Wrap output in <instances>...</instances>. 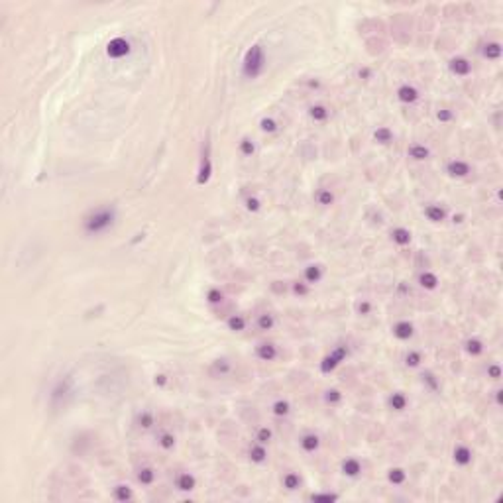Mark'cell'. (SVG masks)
Returning <instances> with one entry per match:
<instances>
[{
  "label": "cell",
  "mask_w": 503,
  "mask_h": 503,
  "mask_svg": "<svg viewBox=\"0 0 503 503\" xmlns=\"http://www.w3.org/2000/svg\"><path fill=\"white\" fill-rule=\"evenodd\" d=\"M116 218H118V212H116L114 206L110 205H102L96 206V208H91L85 218H83V232L87 236H100V234H106L108 230L114 228Z\"/></svg>",
  "instance_id": "6da1fadb"
},
{
  "label": "cell",
  "mask_w": 503,
  "mask_h": 503,
  "mask_svg": "<svg viewBox=\"0 0 503 503\" xmlns=\"http://www.w3.org/2000/svg\"><path fill=\"white\" fill-rule=\"evenodd\" d=\"M266 69V51L262 46H252L242 61V75L246 79H258Z\"/></svg>",
  "instance_id": "7a4b0ae2"
},
{
  "label": "cell",
  "mask_w": 503,
  "mask_h": 503,
  "mask_svg": "<svg viewBox=\"0 0 503 503\" xmlns=\"http://www.w3.org/2000/svg\"><path fill=\"white\" fill-rule=\"evenodd\" d=\"M346 354H348V350H346L344 346L334 348L328 356H324V358H322V362H320V371H322V373H330V371H334V369H336V367L344 362Z\"/></svg>",
  "instance_id": "3957f363"
},
{
  "label": "cell",
  "mask_w": 503,
  "mask_h": 503,
  "mask_svg": "<svg viewBox=\"0 0 503 503\" xmlns=\"http://www.w3.org/2000/svg\"><path fill=\"white\" fill-rule=\"evenodd\" d=\"M446 173L452 177V179H464V177H468L470 173H472V165L468 163V161L464 160H450L446 163Z\"/></svg>",
  "instance_id": "277c9868"
},
{
  "label": "cell",
  "mask_w": 503,
  "mask_h": 503,
  "mask_svg": "<svg viewBox=\"0 0 503 503\" xmlns=\"http://www.w3.org/2000/svg\"><path fill=\"white\" fill-rule=\"evenodd\" d=\"M128 53H130V42L124 40V38H114L106 46V55L112 57V59H122Z\"/></svg>",
  "instance_id": "5b68a950"
},
{
  "label": "cell",
  "mask_w": 503,
  "mask_h": 503,
  "mask_svg": "<svg viewBox=\"0 0 503 503\" xmlns=\"http://www.w3.org/2000/svg\"><path fill=\"white\" fill-rule=\"evenodd\" d=\"M452 460H454V464L460 466V468H468V466L474 462V452H472L470 446L458 444V446H454V450H452Z\"/></svg>",
  "instance_id": "8992f818"
},
{
  "label": "cell",
  "mask_w": 503,
  "mask_h": 503,
  "mask_svg": "<svg viewBox=\"0 0 503 503\" xmlns=\"http://www.w3.org/2000/svg\"><path fill=\"white\" fill-rule=\"evenodd\" d=\"M391 332H393V336L399 342H407V340H411L413 334H415V326H413V322H409V320H397L393 324Z\"/></svg>",
  "instance_id": "52a82bcc"
},
{
  "label": "cell",
  "mask_w": 503,
  "mask_h": 503,
  "mask_svg": "<svg viewBox=\"0 0 503 503\" xmlns=\"http://www.w3.org/2000/svg\"><path fill=\"white\" fill-rule=\"evenodd\" d=\"M362 470H364V466L356 456H348L340 462V472L346 478H358L362 474Z\"/></svg>",
  "instance_id": "ba28073f"
},
{
  "label": "cell",
  "mask_w": 503,
  "mask_h": 503,
  "mask_svg": "<svg viewBox=\"0 0 503 503\" xmlns=\"http://www.w3.org/2000/svg\"><path fill=\"white\" fill-rule=\"evenodd\" d=\"M448 69H450V73L456 75V77H468V75L472 73V63H470L466 57L458 55V57H452V59L448 61Z\"/></svg>",
  "instance_id": "9c48e42d"
},
{
  "label": "cell",
  "mask_w": 503,
  "mask_h": 503,
  "mask_svg": "<svg viewBox=\"0 0 503 503\" xmlns=\"http://www.w3.org/2000/svg\"><path fill=\"white\" fill-rule=\"evenodd\" d=\"M256 356L262 362H274L279 356V348L274 342H260L256 346Z\"/></svg>",
  "instance_id": "30bf717a"
},
{
  "label": "cell",
  "mask_w": 503,
  "mask_h": 503,
  "mask_svg": "<svg viewBox=\"0 0 503 503\" xmlns=\"http://www.w3.org/2000/svg\"><path fill=\"white\" fill-rule=\"evenodd\" d=\"M419 96H421L419 89L413 87V85H409V83H403V85L397 89V100L403 102V104H415V102L419 100Z\"/></svg>",
  "instance_id": "8fae6325"
},
{
  "label": "cell",
  "mask_w": 503,
  "mask_h": 503,
  "mask_svg": "<svg viewBox=\"0 0 503 503\" xmlns=\"http://www.w3.org/2000/svg\"><path fill=\"white\" fill-rule=\"evenodd\" d=\"M299 446L305 454H315L320 448V438L317 433H305L299 438Z\"/></svg>",
  "instance_id": "7c38bea8"
},
{
  "label": "cell",
  "mask_w": 503,
  "mask_h": 503,
  "mask_svg": "<svg viewBox=\"0 0 503 503\" xmlns=\"http://www.w3.org/2000/svg\"><path fill=\"white\" fill-rule=\"evenodd\" d=\"M322 277H324V268H322L320 264H309V266L303 270V281L309 283V285L319 283Z\"/></svg>",
  "instance_id": "4fadbf2b"
},
{
  "label": "cell",
  "mask_w": 503,
  "mask_h": 503,
  "mask_svg": "<svg viewBox=\"0 0 503 503\" xmlns=\"http://www.w3.org/2000/svg\"><path fill=\"white\" fill-rule=\"evenodd\" d=\"M423 214H425L427 220L433 222V224H438V222L446 220V210H444V206L436 205V203H431V205L425 206V208H423Z\"/></svg>",
  "instance_id": "5bb4252c"
},
{
  "label": "cell",
  "mask_w": 503,
  "mask_h": 503,
  "mask_svg": "<svg viewBox=\"0 0 503 503\" xmlns=\"http://www.w3.org/2000/svg\"><path fill=\"white\" fill-rule=\"evenodd\" d=\"M388 405H389V409L401 413L409 407V397H407L403 391H393V393H389Z\"/></svg>",
  "instance_id": "9a60e30c"
},
{
  "label": "cell",
  "mask_w": 503,
  "mask_h": 503,
  "mask_svg": "<svg viewBox=\"0 0 503 503\" xmlns=\"http://www.w3.org/2000/svg\"><path fill=\"white\" fill-rule=\"evenodd\" d=\"M413 240V234L409 228H405V226H397V228L391 230V242L395 244V246H399V248H405V246H409Z\"/></svg>",
  "instance_id": "2e32d148"
},
{
  "label": "cell",
  "mask_w": 503,
  "mask_h": 503,
  "mask_svg": "<svg viewBox=\"0 0 503 503\" xmlns=\"http://www.w3.org/2000/svg\"><path fill=\"white\" fill-rule=\"evenodd\" d=\"M175 487H177L179 491H193V489L197 487V478H195V474H191V472H181V474L175 478Z\"/></svg>",
  "instance_id": "e0dca14e"
},
{
  "label": "cell",
  "mask_w": 503,
  "mask_h": 503,
  "mask_svg": "<svg viewBox=\"0 0 503 503\" xmlns=\"http://www.w3.org/2000/svg\"><path fill=\"white\" fill-rule=\"evenodd\" d=\"M501 44L499 42H487L481 46V57L487 61H497L501 57Z\"/></svg>",
  "instance_id": "ac0fdd59"
},
{
  "label": "cell",
  "mask_w": 503,
  "mask_h": 503,
  "mask_svg": "<svg viewBox=\"0 0 503 503\" xmlns=\"http://www.w3.org/2000/svg\"><path fill=\"white\" fill-rule=\"evenodd\" d=\"M407 156H409L413 161H425L431 158V150H429L425 144H411V146L407 148Z\"/></svg>",
  "instance_id": "d6986e66"
},
{
  "label": "cell",
  "mask_w": 503,
  "mask_h": 503,
  "mask_svg": "<svg viewBox=\"0 0 503 503\" xmlns=\"http://www.w3.org/2000/svg\"><path fill=\"white\" fill-rule=\"evenodd\" d=\"M419 285L423 289H427V291H435L440 285V279H438V275L435 272H423L419 275Z\"/></svg>",
  "instance_id": "ffe728a7"
},
{
  "label": "cell",
  "mask_w": 503,
  "mask_h": 503,
  "mask_svg": "<svg viewBox=\"0 0 503 503\" xmlns=\"http://www.w3.org/2000/svg\"><path fill=\"white\" fill-rule=\"evenodd\" d=\"M156 470L152 468V466H142V468H138L136 470V480L138 483H142V485H152L154 481H156Z\"/></svg>",
  "instance_id": "44dd1931"
},
{
  "label": "cell",
  "mask_w": 503,
  "mask_h": 503,
  "mask_svg": "<svg viewBox=\"0 0 503 503\" xmlns=\"http://www.w3.org/2000/svg\"><path fill=\"white\" fill-rule=\"evenodd\" d=\"M248 454H250V460L254 464H264V462H268V448H266V444H260V442L252 444Z\"/></svg>",
  "instance_id": "7402d4cb"
},
{
  "label": "cell",
  "mask_w": 503,
  "mask_h": 503,
  "mask_svg": "<svg viewBox=\"0 0 503 503\" xmlns=\"http://www.w3.org/2000/svg\"><path fill=\"white\" fill-rule=\"evenodd\" d=\"M464 350H466V354H468V356L478 358V356L483 354L485 346H483V342H481L480 338H468V340L464 342Z\"/></svg>",
  "instance_id": "603a6c76"
},
{
  "label": "cell",
  "mask_w": 503,
  "mask_h": 503,
  "mask_svg": "<svg viewBox=\"0 0 503 503\" xmlns=\"http://www.w3.org/2000/svg\"><path fill=\"white\" fill-rule=\"evenodd\" d=\"M112 497H114L116 501H130V499H134V491H132L130 485L118 483V485H114V489H112Z\"/></svg>",
  "instance_id": "cb8c5ba5"
},
{
  "label": "cell",
  "mask_w": 503,
  "mask_h": 503,
  "mask_svg": "<svg viewBox=\"0 0 503 503\" xmlns=\"http://www.w3.org/2000/svg\"><path fill=\"white\" fill-rule=\"evenodd\" d=\"M393 130L388 128V126H378L375 130H373V140L378 142V144H382V146H389L391 142H393Z\"/></svg>",
  "instance_id": "d4e9b609"
},
{
  "label": "cell",
  "mask_w": 503,
  "mask_h": 503,
  "mask_svg": "<svg viewBox=\"0 0 503 503\" xmlns=\"http://www.w3.org/2000/svg\"><path fill=\"white\" fill-rule=\"evenodd\" d=\"M309 116H311V120H315V122H326L328 120V116H330V110L324 106V104H313L311 108H309Z\"/></svg>",
  "instance_id": "484cf974"
},
{
  "label": "cell",
  "mask_w": 503,
  "mask_h": 503,
  "mask_svg": "<svg viewBox=\"0 0 503 503\" xmlns=\"http://www.w3.org/2000/svg\"><path fill=\"white\" fill-rule=\"evenodd\" d=\"M334 193L330 191V189H326V187H320L319 191L315 193V201H317V205L320 206H330L334 205Z\"/></svg>",
  "instance_id": "4316f807"
},
{
  "label": "cell",
  "mask_w": 503,
  "mask_h": 503,
  "mask_svg": "<svg viewBox=\"0 0 503 503\" xmlns=\"http://www.w3.org/2000/svg\"><path fill=\"white\" fill-rule=\"evenodd\" d=\"M281 483H283V487L287 489V491H295L301 487V476H299L297 472H287L283 478H281Z\"/></svg>",
  "instance_id": "83f0119b"
},
{
  "label": "cell",
  "mask_w": 503,
  "mask_h": 503,
  "mask_svg": "<svg viewBox=\"0 0 503 503\" xmlns=\"http://www.w3.org/2000/svg\"><path fill=\"white\" fill-rule=\"evenodd\" d=\"M256 326H258V330H262V332L274 330V328H275V317L272 315V313H262V315L258 317V322H256Z\"/></svg>",
  "instance_id": "f1b7e54d"
},
{
  "label": "cell",
  "mask_w": 503,
  "mask_h": 503,
  "mask_svg": "<svg viewBox=\"0 0 503 503\" xmlns=\"http://www.w3.org/2000/svg\"><path fill=\"white\" fill-rule=\"evenodd\" d=\"M226 326H228V330H232V332H242V330H246L248 320L244 319L242 315H230L228 320H226Z\"/></svg>",
  "instance_id": "f546056e"
},
{
  "label": "cell",
  "mask_w": 503,
  "mask_h": 503,
  "mask_svg": "<svg viewBox=\"0 0 503 503\" xmlns=\"http://www.w3.org/2000/svg\"><path fill=\"white\" fill-rule=\"evenodd\" d=\"M388 481L393 485H403L407 481V472L403 468H391L388 472Z\"/></svg>",
  "instance_id": "4dcf8cb0"
},
{
  "label": "cell",
  "mask_w": 503,
  "mask_h": 503,
  "mask_svg": "<svg viewBox=\"0 0 503 503\" xmlns=\"http://www.w3.org/2000/svg\"><path fill=\"white\" fill-rule=\"evenodd\" d=\"M272 413H274L275 417H287L291 413V403L287 399H277V401H274V405H272Z\"/></svg>",
  "instance_id": "1f68e13d"
},
{
  "label": "cell",
  "mask_w": 503,
  "mask_h": 503,
  "mask_svg": "<svg viewBox=\"0 0 503 503\" xmlns=\"http://www.w3.org/2000/svg\"><path fill=\"white\" fill-rule=\"evenodd\" d=\"M158 444H160V448L161 450H165V452H169V450H173L175 448V436H173V433H161L160 436H158Z\"/></svg>",
  "instance_id": "d6a6232c"
},
{
  "label": "cell",
  "mask_w": 503,
  "mask_h": 503,
  "mask_svg": "<svg viewBox=\"0 0 503 503\" xmlns=\"http://www.w3.org/2000/svg\"><path fill=\"white\" fill-rule=\"evenodd\" d=\"M260 130L266 132V134H275V132L279 130V124H277V120L272 118V116H264V118L260 120Z\"/></svg>",
  "instance_id": "836d02e7"
},
{
  "label": "cell",
  "mask_w": 503,
  "mask_h": 503,
  "mask_svg": "<svg viewBox=\"0 0 503 503\" xmlns=\"http://www.w3.org/2000/svg\"><path fill=\"white\" fill-rule=\"evenodd\" d=\"M238 150H240V154H242L244 158H252V156L256 154V144L252 142L250 138H242V140L238 142Z\"/></svg>",
  "instance_id": "e575fe53"
},
{
  "label": "cell",
  "mask_w": 503,
  "mask_h": 503,
  "mask_svg": "<svg viewBox=\"0 0 503 503\" xmlns=\"http://www.w3.org/2000/svg\"><path fill=\"white\" fill-rule=\"evenodd\" d=\"M206 303L208 305H220L222 301H224V293H222V289H218V287H210L208 291H206Z\"/></svg>",
  "instance_id": "d590c367"
},
{
  "label": "cell",
  "mask_w": 503,
  "mask_h": 503,
  "mask_svg": "<svg viewBox=\"0 0 503 503\" xmlns=\"http://www.w3.org/2000/svg\"><path fill=\"white\" fill-rule=\"evenodd\" d=\"M136 423H138V427H140V429H152V427H154V423H156V419H154V413L142 411L140 415H138Z\"/></svg>",
  "instance_id": "8d00e7d4"
},
{
  "label": "cell",
  "mask_w": 503,
  "mask_h": 503,
  "mask_svg": "<svg viewBox=\"0 0 503 503\" xmlns=\"http://www.w3.org/2000/svg\"><path fill=\"white\" fill-rule=\"evenodd\" d=\"M342 391L340 389H336V388H332V389H326L324 391V401L328 403V405H338L340 401H342Z\"/></svg>",
  "instance_id": "74e56055"
},
{
  "label": "cell",
  "mask_w": 503,
  "mask_h": 503,
  "mask_svg": "<svg viewBox=\"0 0 503 503\" xmlns=\"http://www.w3.org/2000/svg\"><path fill=\"white\" fill-rule=\"evenodd\" d=\"M423 364V354L419 352V350H411V352H407V356H405V366L407 367H419Z\"/></svg>",
  "instance_id": "f35d334b"
},
{
  "label": "cell",
  "mask_w": 503,
  "mask_h": 503,
  "mask_svg": "<svg viewBox=\"0 0 503 503\" xmlns=\"http://www.w3.org/2000/svg\"><path fill=\"white\" fill-rule=\"evenodd\" d=\"M272 438H274L272 429H268V427H260V429H258V433H256V442H260V444H270Z\"/></svg>",
  "instance_id": "ab89813d"
},
{
  "label": "cell",
  "mask_w": 503,
  "mask_h": 503,
  "mask_svg": "<svg viewBox=\"0 0 503 503\" xmlns=\"http://www.w3.org/2000/svg\"><path fill=\"white\" fill-rule=\"evenodd\" d=\"M214 371L216 373H220V375H226V373H230V369H232V364H230V360H226V358H218L216 362H214Z\"/></svg>",
  "instance_id": "60d3db41"
},
{
  "label": "cell",
  "mask_w": 503,
  "mask_h": 503,
  "mask_svg": "<svg viewBox=\"0 0 503 503\" xmlns=\"http://www.w3.org/2000/svg\"><path fill=\"white\" fill-rule=\"evenodd\" d=\"M309 291H311V285H309V283H305V281H295V283H293V295H297V297H307Z\"/></svg>",
  "instance_id": "b9f144b4"
},
{
  "label": "cell",
  "mask_w": 503,
  "mask_h": 503,
  "mask_svg": "<svg viewBox=\"0 0 503 503\" xmlns=\"http://www.w3.org/2000/svg\"><path fill=\"white\" fill-rule=\"evenodd\" d=\"M244 205H246V210H248V212H260V210H262V201H260L258 197H248V199L244 201Z\"/></svg>",
  "instance_id": "7bdbcfd3"
},
{
  "label": "cell",
  "mask_w": 503,
  "mask_h": 503,
  "mask_svg": "<svg viewBox=\"0 0 503 503\" xmlns=\"http://www.w3.org/2000/svg\"><path fill=\"white\" fill-rule=\"evenodd\" d=\"M436 120L442 122V124H448V122L454 120V112H452L450 108H440V110L436 112Z\"/></svg>",
  "instance_id": "ee69618b"
},
{
  "label": "cell",
  "mask_w": 503,
  "mask_h": 503,
  "mask_svg": "<svg viewBox=\"0 0 503 503\" xmlns=\"http://www.w3.org/2000/svg\"><path fill=\"white\" fill-rule=\"evenodd\" d=\"M371 309H373V305L367 301V299H362L358 305H356V311L362 315V317H367V315H371Z\"/></svg>",
  "instance_id": "f6af8a7d"
},
{
  "label": "cell",
  "mask_w": 503,
  "mask_h": 503,
  "mask_svg": "<svg viewBox=\"0 0 503 503\" xmlns=\"http://www.w3.org/2000/svg\"><path fill=\"white\" fill-rule=\"evenodd\" d=\"M487 378L493 380V382H499L501 380V366L499 364H489L487 366Z\"/></svg>",
  "instance_id": "bcb514c9"
},
{
  "label": "cell",
  "mask_w": 503,
  "mask_h": 503,
  "mask_svg": "<svg viewBox=\"0 0 503 503\" xmlns=\"http://www.w3.org/2000/svg\"><path fill=\"white\" fill-rule=\"evenodd\" d=\"M311 499H313V501H319V499H324V501H334V499H338V495H336V493H313V495H311Z\"/></svg>",
  "instance_id": "7dc6e473"
},
{
  "label": "cell",
  "mask_w": 503,
  "mask_h": 503,
  "mask_svg": "<svg viewBox=\"0 0 503 503\" xmlns=\"http://www.w3.org/2000/svg\"><path fill=\"white\" fill-rule=\"evenodd\" d=\"M154 384H156V386H160V388H163V386L167 384V375H163V373H158V375H156V380H154Z\"/></svg>",
  "instance_id": "c3c4849f"
},
{
  "label": "cell",
  "mask_w": 503,
  "mask_h": 503,
  "mask_svg": "<svg viewBox=\"0 0 503 503\" xmlns=\"http://www.w3.org/2000/svg\"><path fill=\"white\" fill-rule=\"evenodd\" d=\"M464 220H466V216H464L462 212H460V214H454V216H452V222H454V224H462Z\"/></svg>",
  "instance_id": "681fc988"
},
{
  "label": "cell",
  "mask_w": 503,
  "mask_h": 503,
  "mask_svg": "<svg viewBox=\"0 0 503 503\" xmlns=\"http://www.w3.org/2000/svg\"><path fill=\"white\" fill-rule=\"evenodd\" d=\"M495 399H497V405H501V389L495 391Z\"/></svg>",
  "instance_id": "f907efd6"
}]
</instances>
